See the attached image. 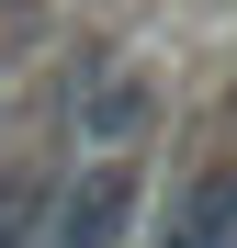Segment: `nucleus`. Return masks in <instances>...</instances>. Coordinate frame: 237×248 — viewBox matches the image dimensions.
<instances>
[{"label":"nucleus","instance_id":"f257e3e1","mask_svg":"<svg viewBox=\"0 0 237 248\" xmlns=\"http://www.w3.org/2000/svg\"><path fill=\"white\" fill-rule=\"evenodd\" d=\"M136 215H147V158H68L34 248H136Z\"/></svg>","mask_w":237,"mask_h":248},{"label":"nucleus","instance_id":"20e7f679","mask_svg":"<svg viewBox=\"0 0 237 248\" xmlns=\"http://www.w3.org/2000/svg\"><path fill=\"white\" fill-rule=\"evenodd\" d=\"M46 192H57V170H46V158H34V147H0V248H34Z\"/></svg>","mask_w":237,"mask_h":248},{"label":"nucleus","instance_id":"f03ea898","mask_svg":"<svg viewBox=\"0 0 237 248\" xmlns=\"http://www.w3.org/2000/svg\"><path fill=\"white\" fill-rule=\"evenodd\" d=\"M158 113H170L158 68H136V57H79V79H68V124H79V158H147Z\"/></svg>","mask_w":237,"mask_h":248},{"label":"nucleus","instance_id":"7ed1b4c3","mask_svg":"<svg viewBox=\"0 0 237 248\" xmlns=\"http://www.w3.org/2000/svg\"><path fill=\"white\" fill-rule=\"evenodd\" d=\"M136 248H237V136L192 147V170L170 192H147Z\"/></svg>","mask_w":237,"mask_h":248}]
</instances>
